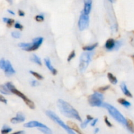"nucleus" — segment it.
<instances>
[{
    "instance_id": "nucleus-30",
    "label": "nucleus",
    "mask_w": 134,
    "mask_h": 134,
    "mask_svg": "<svg viewBox=\"0 0 134 134\" xmlns=\"http://www.w3.org/2000/svg\"><path fill=\"white\" fill-rule=\"evenodd\" d=\"M5 64H6V60H5L4 59H1V60H0V69L4 70L5 67Z\"/></svg>"
},
{
    "instance_id": "nucleus-20",
    "label": "nucleus",
    "mask_w": 134,
    "mask_h": 134,
    "mask_svg": "<svg viewBox=\"0 0 134 134\" xmlns=\"http://www.w3.org/2000/svg\"><path fill=\"white\" fill-rule=\"evenodd\" d=\"M98 43H94V44H92V45L84 47L83 48H82V49H83L84 51H86V52H92L93 50L95 49V48L98 47Z\"/></svg>"
},
{
    "instance_id": "nucleus-7",
    "label": "nucleus",
    "mask_w": 134,
    "mask_h": 134,
    "mask_svg": "<svg viewBox=\"0 0 134 134\" xmlns=\"http://www.w3.org/2000/svg\"><path fill=\"white\" fill-rule=\"evenodd\" d=\"M103 95L102 93L95 92L88 97V103L92 107H102L103 104Z\"/></svg>"
},
{
    "instance_id": "nucleus-42",
    "label": "nucleus",
    "mask_w": 134,
    "mask_h": 134,
    "mask_svg": "<svg viewBox=\"0 0 134 134\" xmlns=\"http://www.w3.org/2000/svg\"><path fill=\"white\" fill-rule=\"evenodd\" d=\"M99 129L98 128H96L95 130H94V133H98V132H99Z\"/></svg>"
},
{
    "instance_id": "nucleus-26",
    "label": "nucleus",
    "mask_w": 134,
    "mask_h": 134,
    "mask_svg": "<svg viewBox=\"0 0 134 134\" xmlns=\"http://www.w3.org/2000/svg\"><path fill=\"white\" fill-rule=\"evenodd\" d=\"M35 20L38 22H43V21L44 20V17L43 14H39V15H37L35 17Z\"/></svg>"
},
{
    "instance_id": "nucleus-14",
    "label": "nucleus",
    "mask_w": 134,
    "mask_h": 134,
    "mask_svg": "<svg viewBox=\"0 0 134 134\" xmlns=\"http://www.w3.org/2000/svg\"><path fill=\"white\" fill-rule=\"evenodd\" d=\"M44 64H45V65L47 67V68L51 71V73H52L54 75H56L57 74V70H56L53 66H52L50 59L49 58L44 59Z\"/></svg>"
},
{
    "instance_id": "nucleus-25",
    "label": "nucleus",
    "mask_w": 134,
    "mask_h": 134,
    "mask_svg": "<svg viewBox=\"0 0 134 134\" xmlns=\"http://www.w3.org/2000/svg\"><path fill=\"white\" fill-rule=\"evenodd\" d=\"M30 73H31V75H32L33 76H34V77H35L36 79H37L38 80H43V77L41 75H40L39 73H37V72L34 71H30Z\"/></svg>"
},
{
    "instance_id": "nucleus-40",
    "label": "nucleus",
    "mask_w": 134,
    "mask_h": 134,
    "mask_svg": "<svg viewBox=\"0 0 134 134\" xmlns=\"http://www.w3.org/2000/svg\"><path fill=\"white\" fill-rule=\"evenodd\" d=\"M86 119H88V120H94V118L92 116H90V115H87V116H86Z\"/></svg>"
},
{
    "instance_id": "nucleus-6",
    "label": "nucleus",
    "mask_w": 134,
    "mask_h": 134,
    "mask_svg": "<svg viewBox=\"0 0 134 134\" xmlns=\"http://www.w3.org/2000/svg\"><path fill=\"white\" fill-rule=\"evenodd\" d=\"M93 55H94V52H85L81 55L79 62V69L81 73L84 72L87 69Z\"/></svg>"
},
{
    "instance_id": "nucleus-39",
    "label": "nucleus",
    "mask_w": 134,
    "mask_h": 134,
    "mask_svg": "<svg viewBox=\"0 0 134 134\" xmlns=\"http://www.w3.org/2000/svg\"><path fill=\"white\" fill-rule=\"evenodd\" d=\"M11 134H25V132L24 131H18V132H14V133Z\"/></svg>"
},
{
    "instance_id": "nucleus-37",
    "label": "nucleus",
    "mask_w": 134,
    "mask_h": 134,
    "mask_svg": "<svg viewBox=\"0 0 134 134\" xmlns=\"http://www.w3.org/2000/svg\"><path fill=\"white\" fill-rule=\"evenodd\" d=\"M18 15L20 16H24L25 13L23 11V10H18Z\"/></svg>"
},
{
    "instance_id": "nucleus-8",
    "label": "nucleus",
    "mask_w": 134,
    "mask_h": 134,
    "mask_svg": "<svg viewBox=\"0 0 134 134\" xmlns=\"http://www.w3.org/2000/svg\"><path fill=\"white\" fill-rule=\"evenodd\" d=\"M89 20H90L89 16L86 15V14H85L82 12L81 16L79 17V20L78 22L79 29L80 31L85 30V29H86L88 27Z\"/></svg>"
},
{
    "instance_id": "nucleus-12",
    "label": "nucleus",
    "mask_w": 134,
    "mask_h": 134,
    "mask_svg": "<svg viewBox=\"0 0 134 134\" xmlns=\"http://www.w3.org/2000/svg\"><path fill=\"white\" fill-rule=\"evenodd\" d=\"M85 6L82 13L86 15H89L92 9V0H85L84 1Z\"/></svg>"
},
{
    "instance_id": "nucleus-28",
    "label": "nucleus",
    "mask_w": 134,
    "mask_h": 134,
    "mask_svg": "<svg viewBox=\"0 0 134 134\" xmlns=\"http://www.w3.org/2000/svg\"><path fill=\"white\" fill-rule=\"evenodd\" d=\"M90 121H91V120H88V119H86V120H85L83 122L81 123V128H82V129H84V128H86V127L87 126L88 124L90 122Z\"/></svg>"
},
{
    "instance_id": "nucleus-16",
    "label": "nucleus",
    "mask_w": 134,
    "mask_h": 134,
    "mask_svg": "<svg viewBox=\"0 0 134 134\" xmlns=\"http://www.w3.org/2000/svg\"><path fill=\"white\" fill-rule=\"evenodd\" d=\"M120 88H121L122 91V92L124 93V95L126 96L127 97H129V98H132V94H131L130 92L129 91L126 85L124 82H122V83L120 85Z\"/></svg>"
},
{
    "instance_id": "nucleus-27",
    "label": "nucleus",
    "mask_w": 134,
    "mask_h": 134,
    "mask_svg": "<svg viewBox=\"0 0 134 134\" xmlns=\"http://www.w3.org/2000/svg\"><path fill=\"white\" fill-rule=\"evenodd\" d=\"M11 35L13 37L15 38V39H19L21 37V34L19 31H13V32H12Z\"/></svg>"
},
{
    "instance_id": "nucleus-41",
    "label": "nucleus",
    "mask_w": 134,
    "mask_h": 134,
    "mask_svg": "<svg viewBox=\"0 0 134 134\" xmlns=\"http://www.w3.org/2000/svg\"><path fill=\"white\" fill-rule=\"evenodd\" d=\"M7 12L9 13V14H12V15H14V14H15L14 12H13V10H7Z\"/></svg>"
},
{
    "instance_id": "nucleus-23",
    "label": "nucleus",
    "mask_w": 134,
    "mask_h": 134,
    "mask_svg": "<svg viewBox=\"0 0 134 134\" xmlns=\"http://www.w3.org/2000/svg\"><path fill=\"white\" fill-rule=\"evenodd\" d=\"M3 21L7 24L8 27H11V26L14 24V20L12 19V18H3Z\"/></svg>"
},
{
    "instance_id": "nucleus-43",
    "label": "nucleus",
    "mask_w": 134,
    "mask_h": 134,
    "mask_svg": "<svg viewBox=\"0 0 134 134\" xmlns=\"http://www.w3.org/2000/svg\"><path fill=\"white\" fill-rule=\"evenodd\" d=\"M133 58H134V55H133Z\"/></svg>"
},
{
    "instance_id": "nucleus-10",
    "label": "nucleus",
    "mask_w": 134,
    "mask_h": 134,
    "mask_svg": "<svg viewBox=\"0 0 134 134\" xmlns=\"http://www.w3.org/2000/svg\"><path fill=\"white\" fill-rule=\"evenodd\" d=\"M25 120H26V117H25L24 115L22 113L18 112L17 113L16 116L15 117L12 118L10 119V122L12 124H18V123L23 122Z\"/></svg>"
},
{
    "instance_id": "nucleus-15",
    "label": "nucleus",
    "mask_w": 134,
    "mask_h": 134,
    "mask_svg": "<svg viewBox=\"0 0 134 134\" xmlns=\"http://www.w3.org/2000/svg\"><path fill=\"white\" fill-rule=\"evenodd\" d=\"M68 126L73 131H75L78 134H84L82 133V131L80 130V128H79L78 126L75 124V123L73 122L69 121L68 122Z\"/></svg>"
},
{
    "instance_id": "nucleus-35",
    "label": "nucleus",
    "mask_w": 134,
    "mask_h": 134,
    "mask_svg": "<svg viewBox=\"0 0 134 134\" xmlns=\"http://www.w3.org/2000/svg\"><path fill=\"white\" fill-rule=\"evenodd\" d=\"M109 87H110V86H109V85H107V86H103V87L99 88V91H102V92L105 91V90H108V89L109 88Z\"/></svg>"
},
{
    "instance_id": "nucleus-21",
    "label": "nucleus",
    "mask_w": 134,
    "mask_h": 134,
    "mask_svg": "<svg viewBox=\"0 0 134 134\" xmlns=\"http://www.w3.org/2000/svg\"><path fill=\"white\" fill-rule=\"evenodd\" d=\"M118 102L120 103L122 105L124 106V107H126V108H128V107L131 106V103L127 100H126L125 99H123V98H120V99H118Z\"/></svg>"
},
{
    "instance_id": "nucleus-24",
    "label": "nucleus",
    "mask_w": 134,
    "mask_h": 134,
    "mask_svg": "<svg viewBox=\"0 0 134 134\" xmlns=\"http://www.w3.org/2000/svg\"><path fill=\"white\" fill-rule=\"evenodd\" d=\"M12 131V128L7 125H4L1 131V134H7Z\"/></svg>"
},
{
    "instance_id": "nucleus-31",
    "label": "nucleus",
    "mask_w": 134,
    "mask_h": 134,
    "mask_svg": "<svg viewBox=\"0 0 134 134\" xmlns=\"http://www.w3.org/2000/svg\"><path fill=\"white\" fill-rule=\"evenodd\" d=\"M14 27L16 29H18V30H22L23 29V26H22L21 24H20L19 22H16L15 24H14Z\"/></svg>"
},
{
    "instance_id": "nucleus-5",
    "label": "nucleus",
    "mask_w": 134,
    "mask_h": 134,
    "mask_svg": "<svg viewBox=\"0 0 134 134\" xmlns=\"http://www.w3.org/2000/svg\"><path fill=\"white\" fill-rule=\"evenodd\" d=\"M46 114H47V115L50 118V119H52L54 122L57 123V124H58V125H60L62 128H64L65 130V132H68V134H76L68 125H66V124L60 119V117H59L58 115H56L53 111H46Z\"/></svg>"
},
{
    "instance_id": "nucleus-34",
    "label": "nucleus",
    "mask_w": 134,
    "mask_h": 134,
    "mask_svg": "<svg viewBox=\"0 0 134 134\" xmlns=\"http://www.w3.org/2000/svg\"><path fill=\"white\" fill-rule=\"evenodd\" d=\"M31 85L32 86H37L39 85V82L38 81H35V80H33V81H31Z\"/></svg>"
},
{
    "instance_id": "nucleus-17",
    "label": "nucleus",
    "mask_w": 134,
    "mask_h": 134,
    "mask_svg": "<svg viewBox=\"0 0 134 134\" xmlns=\"http://www.w3.org/2000/svg\"><path fill=\"white\" fill-rule=\"evenodd\" d=\"M126 127L130 132H131L132 133H134V124L132 120H130V119H126Z\"/></svg>"
},
{
    "instance_id": "nucleus-29",
    "label": "nucleus",
    "mask_w": 134,
    "mask_h": 134,
    "mask_svg": "<svg viewBox=\"0 0 134 134\" xmlns=\"http://www.w3.org/2000/svg\"><path fill=\"white\" fill-rule=\"evenodd\" d=\"M75 57V51H73L70 54H69V56H68V62H71V60L72 59L74 58Z\"/></svg>"
},
{
    "instance_id": "nucleus-18",
    "label": "nucleus",
    "mask_w": 134,
    "mask_h": 134,
    "mask_svg": "<svg viewBox=\"0 0 134 134\" xmlns=\"http://www.w3.org/2000/svg\"><path fill=\"white\" fill-rule=\"evenodd\" d=\"M30 60L31 62H33L34 63H35V64H38L39 65H42L41 60L40 58L38 56H37L36 54H33L32 56L30 58Z\"/></svg>"
},
{
    "instance_id": "nucleus-36",
    "label": "nucleus",
    "mask_w": 134,
    "mask_h": 134,
    "mask_svg": "<svg viewBox=\"0 0 134 134\" xmlns=\"http://www.w3.org/2000/svg\"><path fill=\"white\" fill-rule=\"evenodd\" d=\"M0 102L5 103V104H7V99L1 95H0Z\"/></svg>"
},
{
    "instance_id": "nucleus-2",
    "label": "nucleus",
    "mask_w": 134,
    "mask_h": 134,
    "mask_svg": "<svg viewBox=\"0 0 134 134\" xmlns=\"http://www.w3.org/2000/svg\"><path fill=\"white\" fill-rule=\"evenodd\" d=\"M102 107L107 109L109 113L110 114V115L115 120H116L118 122L120 123V124H122V125L126 126V118L122 115L121 113L116 107H115L114 106L111 105V104H109L107 103H103Z\"/></svg>"
},
{
    "instance_id": "nucleus-11",
    "label": "nucleus",
    "mask_w": 134,
    "mask_h": 134,
    "mask_svg": "<svg viewBox=\"0 0 134 134\" xmlns=\"http://www.w3.org/2000/svg\"><path fill=\"white\" fill-rule=\"evenodd\" d=\"M4 71H5V75L7 76H11L13 75H14L15 73V70L13 68V65H12L11 63L9 61V60H6V64H5V69H4Z\"/></svg>"
},
{
    "instance_id": "nucleus-3",
    "label": "nucleus",
    "mask_w": 134,
    "mask_h": 134,
    "mask_svg": "<svg viewBox=\"0 0 134 134\" xmlns=\"http://www.w3.org/2000/svg\"><path fill=\"white\" fill-rule=\"evenodd\" d=\"M5 86H6L7 88L9 89V90L10 92V93H13V94L16 95L17 96L22 98V99H23L24 102L26 103V104L27 105L30 109H35V104H34V102L31 100H30L27 97H26V96H25V94H24L23 93H22L21 92H20L19 90H17V89L16 88L15 86L13 85L12 82H7V83L5 85Z\"/></svg>"
},
{
    "instance_id": "nucleus-19",
    "label": "nucleus",
    "mask_w": 134,
    "mask_h": 134,
    "mask_svg": "<svg viewBox=\"0 0 134 134\" xmlns=\"http://www.w3.org/2000/svg\"><path fill=\"white\" fill-rule=\"evenodd\" d=\"M107 77L109 79V81H110V82L113 85H116L118 82V80L116 79V77L115 76H114L111 73H107Z\"/></svg>"
},
{
    "instance_id": "nucleus-9",
    "label": "nucleus",
    "mask_w": 134,
    "mask_h": 134,
    "mask_svg": "<svg viewBox=\"0 0 134 134\" xmlns=\"http://www.w3.org/2000/svg\"><path fill=\"white\" fill-rule=\"evenodd\" d=\"M25 128H38L39 129H41V128H47V126L44 124H42V123L39 122L38 121H30L26 123L24 125Z\"/></svg>"
},
{
    "instance_id": "nucleus-13",
    "label": "nucleus",
    "mask_w": 134,
    "mask_h": 134,
    "mask_svg": "<svg viewBox=\"0 0 134 134\" xmlns=\"http://www.w3.org/2000/svg\"><path fill=\"white\" fill-rule=\"evenodd\" d=\"M115 44H116V41H115V39L110 38V39H107L106 41L105 47L108 51H112L115 50Z\"/></svg>"
},
{
    "instance_id": "nucleus-38",
    "label": "nucleus",
    "mask_w": 134,
    "mask_h": 134,
    "mask_svg": "<svg viewBox=\"0 0 134 134\" xmlns=\"http://www.w3.org/2000/svg\"><path fill=\"white\" fill-rule=\"evenodd\" d=\"M98 119H94V120H92V122L91 123V126H95L96 124V123L98 122Z\"/></svg>"
},
{
    "instance_id": "nucleus-1",
    "label": "nucleus",
    "mask_w": 134,
    "mask_h": 134,
    "mask_svg": "<svg viewBox=\"0 0 134 134\" xmlns=\"http://www.w3.org/2000/svg\"><path fill=\"white\" fill-rule=\"evenodd\" d=\"M57 105L60 113L65 116L71 119H74L80 122L82 121L81 116L77 110L73 108L69 103L65 102L63 99H60L58 101Z\"/></svg>"
},
{
    "instance_id": "nucleus-32",
    "label": "nucleus",
    "mask_w": 134,
    "mask_h": 134,
    "mask_svg": "<svg viewBox=\"0 0 134 134\" xmlns=\"http://www.w3.org/2000/svg\"><path fill=\"white\" fill-rule=\"evenodd\" d=\"M122 41H116V44H115V51H117L119 48L120 47V46L122 45Z\"/></svg>"
},
{
    "instance_id": "nucleus-4",
    "label": "nucleus",
    "mask_w": 134,
    "mask_h": 134,
    "mask_svg": "<svg viewBox=\"0 0 134 134\" xmlns=\"http://www.w3.org/2000/svg\"><path fill=\"white\" fill-rule=\"evenodd\" d=\"M43 42V38L41 37H36L33 39L31 43H20L18 44V47L22 50L26 51H34L37 50Z\"/></svg>"
},
{
    "instance_id": "nucleus-22",
    "label": "nucleus",
    "mask_w": 134,
    "mask_h": 134,
    "mask_svg": "<svg viewBox=\"0 0 134 134\" xmlns=\"http://www.w3.org/2000/svg\"><path fill=\"white\" fill-rule=\"evenodd\" d=\"M0 92L3 94H5V95H9L10 94V92L7 88V86L5 85H0Z\"/></svg>"
},
{
    "instance_id": "nucleus-33",
    "label": "nucleus",
    "mask_w": 134,
    "mask_h": 134,
    "mask_svg": "<svg viewBox=\"0 0 134 134\" xmlns=\"http://www.w3.org/2000/svg\"><path fill=\"white\" fill-rule=\"evenodd\" d=\"M104 120H105V124H107V126H109V127H112L113 126L112 124H111V123L109 122V120L107 116H105Z\"/></svg>"
}]
</instances>
